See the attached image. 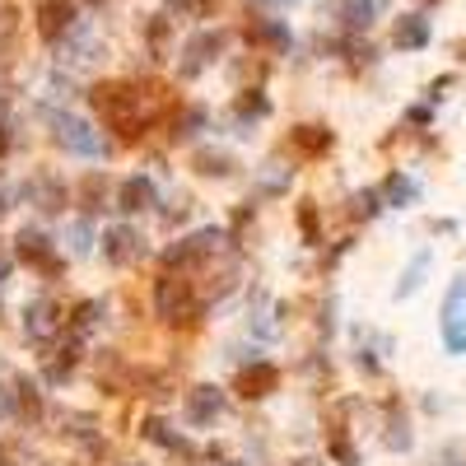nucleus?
Returning a JSON list of instances; mask_svg holds the SVG:
<instances>
[{
  "mask_svg": "<svg viewBox=\"0 0 466 466\" xmlns=\"http://www.w3.org/2000/svg\"><path fill=\"white\" fill-rule=\"evenodd\" d=\"M94 107L113 122V126H122L126 135H135L141 131V94H135L131 85H103V89H94Z\"/></svg>",
  "mask_w": 466,
  "mask_h": 466,
  "instance_id": "1",
  "label": "nucleus"
},
{
  "mask_svg": "<svg viewBox=\"0 0 466 466\" xmlns=\"http://www.w3.org/2000/svg\"><path fill=\"white\" fill-rule=\"evenodd\" d=\"M51 126H57V141L70 150V154H85V159H98L103 154V135L89 126V122H79V117H51Z\"/></svg>",
  "mask_w": 466,
  "mask_h": 466,
  "instance_id": "2",
  "label": "nucleus"
},
{
  "mask_svg": "<svg viewBox=\"0 0 466 466\" xmlns=\"http://www.w3.org/2000/svg\"><path fill=\"white\" fill-rule=\"evenodd\" d=\"M154 304H159V317H169V322L196 313V304H191V285L182 276H163L159 289H154Z\"/></svg>",
  "mask_w": 466,
  "mask_h": 466,
  "instance_id": "3",
  "label": "nucleus"
},
{
  "mask_svg": "<svg viewBox=\"0 0 466 466\" xmlns=\"http://www.w3.org/2000/svg\"><path fill=\"white\" fill-rule=\"evenodd\" d=\"M75 29V5L70 0H38V33L47 42H61Z\"/></svg>",
  "mask_w": 466,
  "mask_h": 466,
  "instance_id": "4",
  "label": "nucleus"
},
{
  "mask_svg": "<svg viewBox=\"0 0 466 466\" xmlns=\"http://www.w3.org/2000/svg\"><path fill=\"white\" fill-rule=\"evenodd\" d=\"M103 257L113 261V266H131V261L145 257V242H141V233H135V229L117 224V229L103 233Z\"/></svg>",
  "mask_w": 466,
  "mask_h": 466,
  "instance_id": "5",
  "label": "nucleus"
},
{
  "mask_svg": "<svg viewBox=\"0 0 466 466\" xmlns=\"http://www.w3.org/2000/svg\"><path fill=\"white\" fill-rule=\"evenodd\" d=\"M219 242H224V233H219V229H201V233H191L187 242H178V248H169V257H163V261H169V266H191V261H206V257L219 248Z\"/></svg>",
  "mask_w": 466,
  "mask_h": 466,
  "instance_id": "6",
  "label": "nucleus"
},
{
  "mask_svg": "<svg viewBox=\"0 0 466 466\" xmlns=\"http://www.w3.org/2000/svg\"><path fill=\"white\" fill-rule=\"evenodd\" d=\"M219 416H224V392H219V388H196V392L187 397V425L206 429V425H215Z\"/></svg>",
  "mask_w": 466,
  "mask_h": 466,
  "instance_id": "7",
  "label": "nucleus"
},
{
  "mask_svg": "<svg viewBox=\"0 0 466 466\" xmlns=\"http://www.w3.org/2000/svg\"><path fill=\"white\" fill-rule=\"evenodd\" d=\"M23 332H29V341H38V345H47L51 336L61 332V317H57V304L51 298H38V304L23 313Z\"/></svg>",
  "mask_w": 466,
  "mask_h": 466,
  "instance_id": "8",
  "label": "nucleus"
},
{
  "mask_svg": "<svg viewBox=\"0 0 466 466\" xmlns=\"http://www.w3.org/2000/svg\"><path fill=\"white\" fill-rule=\"evenodd\" d=\"M154 206V182L150 178H126L122 187H117V210H126V215H141V210H150Z\"/></svg>",
  "mask_w": 466,
  "mask_h": 466,
  "instance_id": "9",
  "label": "nucleus"
},
{
  "mask_svg": "<svg viewBox=\"0 0 466 466\" xmlns=\"http://www.w3.org/2000/svg\"><path fill=\"white\" fill-rule=\"evenodd\" d=\"M215 51H224V33H196V38H191L187 42V51H182V75H196L210 57H215Z\"/></svg>",
  "mask_w": 466,
  "mask_h": 466,
  "instance_id": "10",
  "label": "nucleus"
},
{
  "mask_svg": "<svg viewBox=\"0 0 466 466\" xmlns=\"http://www.w3.org/2000/svg\"><path fill=\"white\" fill-rule=\"evenodd\" d=\"M19 257L33 261V266H42V270H57V266H61L57 257H51V242H47L38 229H23V233H19Z\"/></svg>",
  "mask_w": 466,
  "mask_h": 466,
  "instance_id": "11",
  "label": "nucleus"
},
{
  "mask_svg": "<svg viewBox=\"0 0 466 466\" xmlns=\"http://www.w3.org/2000/svg\"><path fill=\"white\" fill-rule=\"evenodd\" d=\"M276 382H280V373L270 364H252L238 378V388H242V397H266V392H276Z\"/></svg>",
  "mask_w": 466,
  "mask_h": 466,
  "instance_id": "12",
  "label": "nucleus"
},
{
  "mask_svg": "<svg viewBox=\"0 0 466 466\" xmlns=\"http://www.w3.org/2000/svg\"><path fill=\"white\" fill-rule=\"evenodd\" d=\"M425 42H429V23H425L420 14L397 19V47H401V51H416V47H425Z\"/></svg>",
  "mask_w": 466,
  "mask_h": 466,
  "instance_id": "13",
  "label": "nucleus"
},
{
  "mask_svg": "<svg viewBox=\"0 0 466 466\" xmlns=\"http://www.w3.org/2000/svg\"><path fill=\"white\" fill-rule=\"evenodd\" d=\"M66 38H70V47H66L70 57H61V61H70V66H89V61L98 57V38H94V33H85V29H70Z\"/></svg>",
  "mask_w": 466,
  "mask_h": 466,
  "instance_id": "14",
  "label": "nucleus"
},
{
  "mask_svg": "<svg viewBox=\"0 0 466 466\" xmlns=\"http://www.w3.org/2000/svg\"><path fill=\"white\" fill-rule=\"evenodd\" d=\"M373 14H378V0H345L341 5V19L350 23V29H369Z\"/></svg>",
  "mask_w": 466,
  "mask_h": 466,
  "instance_id": "15",
  "label": "nucleus"
},
{
  "mask_svg": "<svg viewBox=\"0 0 466 466\" xmlns=\"http://www.w3.org/2000/svg\"><path fill=\"white\" fill-rule=\"evenodd\" d=\"M294 145L304 150V154H322L326 145H332V131H322V126H298V131H294Z\"/></svg>",
  "mask_w": 466,
  "mask_h": 466,
  "instance_id": "16",
  "label": "nucleus"
},
{
  "mask_svg": "<svg viewBox=\"0 0 466 466\" xmlns=\"http://www.w3.org/2000/svg\"><path fill=\"white\" fill-rule=\"evenodd\" d=\"M248 38L252 42H266V47H289V33H285V23H252V29H248Z\"/></svg>",
  "mask_w": 466,
  "mask_h": 466,
  "instance_id": "17",
  "label": "nucleus"
},
{
  "mask_svg": "<svg viewBox=\"0 0 466 466\" xmlns=\"http://www.w3.org/2000/svg\"><path fill=\"white\" fill-rule=\"evenodd\" d=\"M229 169H233L229 154H215V150H201V154H196V173H206V178H224Z\"/></svg>",
  "mask_w": 466,
  "mask_h": 466,
  "instance_id": "18",
  "label": "nucleus"
},
{
  "mask_svg": "<svg viewBox=\"0 0 466 466\" xmlns=\"http://www.w3.org/2000/svg\"><path fill=\"white\" fill-rule=\"evenodd\" d=\"M201 122H206V113H201V107H187V113H182V122H178V141H191V135H196L201 131Z\"/></svg>",
  "mask_w": 466,
  "mask_h": 466,
  "instance_id": "19",
  "label": "nucleus"
},
{
  "mask_svg": "<svg viewBox=\"0 0 466 466\" xmlns=\"http://www.w3.org/2000/svg\"><path fill=\"white\" fill-rule=\"evenodd\" d=\"M61 201H66V191L57 182H38V210H61Z\"/></svg>",
  "mask_w": 466,
  "mask_h": 466,
  "instance_id": "20",
  "label": "nucleus"
},
{
  "mask_svg": "<svg viewBox=\"0 0 466 466\" xmlns=\"http://www.w3.org/2000/svg\"><path fill=\"white\" fill-rule=\"evenodd\" d=\"M425 266H429V257H416V266L406 270V280L397 285V298H406V294H416L420 289V276H425Z\"/></svg>",
  "mask_w": 466,
  "mask_h": 466,
  "instance_id": "21",
  "label": "nucleus"
},
{
  "mask_svg": "<svg viewBox=\"0 0 466 466\" xmlns=\"http://www.w3.org/2000/svg\"><path fill=\"white\" fill-rule=\"evenodd\" d=\"M238 113H242V117H266L270 103H266L261 94H242V98H238Z\"/></svg>",
  "mask_w": 466,
  "mask_h": 466,
  "instance_id": "22",
  "label": "nucleus"
},
{
  "mask_svg": "<svg viewBox=\"0 0 466 466\" xmlns=\"http://www.w3.org/2000/svg\"><path fill=\"white\" fill-rule=\"evenodd\" d=\"M70 252H75V257H89V224H85V219L70 224Z\"/></svg>",
  "mask_w": 466,
  "mask_h": 466,
  "instance_id": "23",
  "label": "nucleus"
},
{
  "mask_svg": "<svg viewBox=\"0 0 466 466\" xmlns=\"http://www.w3.org/2000/svg\"><path fill=\"white\" fill-rule=\"evenodd\" d=\"M410 196H416V187H410L406 178H388V201L392 206H406Z\"/></svg>",
  "mask_w": 466,
  "mask_h": 466,
  "instance_id": "24",
  "label": "nucleus"
},
{
  "mask_svg": "<svg viewBox=\"0 0 466 466\" xmlns=\"http://www.w3.org/2000/svg\"><path fill=\"white\" fill-rule=\"evenodd\" d=\"M94 317H98V304H79V313H75V326H79V332H89V326H94Z\"/></svg>",
  "mask_w": 466,
  "mask_h": 466,
  "instance_id": "25",
  "label": "nucleus"
},
{
  "mask_svg": "<svg viewBox=\"0 0 466 466\" xmlns=\"http://www.w3.org/2000/svg\"><path fill=\"white\" fill-rule=\"evenodd\" d=\"M298 224H304L308 242H317V215H313V206H304V210H298Z\"/></svg>",
  "mask_w": 466,
  "mask_h": 466,
  "instance_id": "26",
  "label": "nucleus"
},
{
  "mask_svg": "<svg viewBox=\"0 0 466 466\" xmlns=\"http://www.w3.org/2000/svg\"><path fill=\"white\" fill-rule=\"evenodd\" d=\"M354 215H378V196L364 191V196H354Z\"/></svg>",
  "mask_w": 466,
  "mask_h": 466,
  "instance_id": "27",
  "label": "nucleus"
},
{
  "mask_svg": "<svg viewBox=\"0 0 466 466\" xmlns=\"http://www.w3.org/2000/svg\"><path fill=\"white\" fill-rule=\"evenodd\" d=\"M332 452H336V457H341L345 466H360V457H354V448L345 443V438H336V443H332Z\"/></svg>",
  "mask_w": 466,
  "mask_h": 466,
  "instance_id": "28",
  "label": "nucleus"
},
{
  "mask_svg": "<svg viewBox=\"0 0 466 466\" xmlns=\"http://www.w3.org/2000/svg\"><path fill=\"white\" fill-rule=\"evenodd\" d=\"M10 410H14V401H10V392H5V388H0V420H5Z\"/></svg>",
  "mask_w": 466,
  "mask_h": 466,
  "instance_id": "29",
  "label": "nucleus"
},
{
  "mask_svg": "<svg viewBox=\"0 0 466 466\" xmlns=\"http://www.w3.org/2000/svg\"><path fill=\"white\" fill-rule=\"evenodd\" d=\"M5 280H10V257L0 252V285H5Z\"/></svg>",
  "mask_w": 466,
  "mask_h": 466,
  "instance_id": "30",
  "label": "nucleus"
},
{
  "mask_svg": "<svg viewBox=\"0 0 466 466\" xmlns=\"http://www.w3.org/2000/svg\"><path fill=\"white\" fill-rule=\"evenodd\" d=\"M10 215V196H5V187H0V219Z\"/></svg>",
  "mask_w": 466,
  "mask_h": 466,
  "instance_id": "31",
  "label": "nucleus"
},
{
  "mask_svg": "<svg viewBox=\"0 0 466 466\" xmlns=\"http://www.w3.org/2000/svg\"><path fill=\"white\" fill-rule=\"evenodd\" d=\"M10 150V135H5V126H0V154H5Z\"/></svg>",
  "mask_w": 466,
  "mask_h": 466,
  "instance_id": "32",
  "label": "nucleus"
},
{
  "mask_svg": "<svg viewBox=\"0 0 466 466\" xmlns=\"http://www.w3.org/2000/svg\"><path fill=\"white\" fill-rule=\"evenodd\" d=\"M298 466H313V461H298Z\"/></svg>",
  "mask_w": 466,
  "mask_h": 466,
  "instance_id": "33",
  "label": "nucleus"
}]
</instances>
